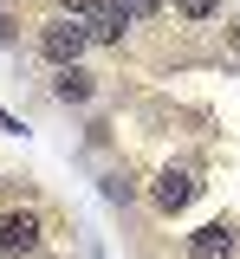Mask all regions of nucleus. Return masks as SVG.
Segmentation results:
<instances>
[{
	"label": "nucleus",
	"mask_w": 240,
	"mask_h": 259,
	"mask_svg": "<svg viewBox=\"0 0 240 259\" xmlns=\"http://www.w3.org/2000/svg\"><path fill=\"white\" fill-rule=\"evenodd\" d=\"M130 194H137V182H130V175H104V201H117V207H124Z\"/></svg>",
	"instance_id": "nucleus-8"
},
{
	"label": "nucleus",
	"mask_w": 240,
	"mask_h": 259,
	"mask_svg": "<svg viewBox=\"0 0 240 259\" xmlns=\"http://www.w3.org/2000/svg\"><path fill=\"white\" fill-rule=\"evenodd\" d=\"M227 52H234V59H240V20H234V26H227Z\"/></svg>",
	"instance_id": "nucleus-11"
},
{
	"label": "nucleus",
	"mask_w": 240,
	"mask_h": 259,
	"mask_svg": "<svg viewBox=\"0 0 240 259\" xmlns=\"http://www.w3.org/2000/svg\"><path fill=\"white\" fill-rule=\"evenodd\" d=\"M175 13H182V20H214L221 0H175Z\"/></svg>",
	"instance_id": "nucleus-7"
},
{
	"label": "nucleus",
	"mask_w": 240,
	"mask_h": 259,
	"mask_svg": "<svg viewBox=\"0 0 240 259\" xmlns=\"http://www.w3.org/2000/svg\"><path fill=\"white\" fill-rule=\"evenodd\" d=\"M124 7H130V13H137V20H143V13H163L169 0H124Z\"/></svg>",
	"instance_id": "nucleus-10"
},
{
	"label": "nucleus",
	"mask_w": 240,
	"mask_h": 259,
	"mask_svg": "<svg viewBox=\"0 0 240 259\" xmlns=\"http://www.w3.org/2000/svg\"><path fill=\"white\" fill-rule=\"evenodd\" d=\"M156 207H163V214H182V207H188V201H195V168H182V162H169V168H163V175H156Z\"/></svg>",
	"instance_id": "nucleus-3"
},
{
	"label": "nucleus",
	"mask_w": 240,
	"mask_h": 259,
	"mask_svg": "<svg viewBox=\"0 0 240 259\" xmlns=\"http://www.w3.org/2000/svg\"><path fill=\"white\" fill-rule=\"evenodd\" d=\"M52 91H59V104H91V91H98V84H91V71L65 65V71L52 78Z\"/></svg>",
	"instance_id": "nucleus-6"
},
{
	"label": "nucleus",
	"mask_w": 240,
	"mask_h": 259,
	"mask_svg": "<svg viewBox=\"0 0 240 259\" xmlns=\"http://www.w3.org/2000/svg\"><path fill=\"white\" fill-rule=\"evenodd\" d=\"M188 259H234V227L227 221H208L195 240H188Z\"/></svg>",
	"instance_id": "nucleus-5"
},
{
	"label": "nucleus",
	"mask_w": 240,
	"mask_h": 259,
	"mask_svg": "<svg viewBox=\"0 0 240 259\" xmlns=\"http://www.w3.org/2000/svg\"><path fill=\"white\" fill-rule=\"evenodd\" d=\"M59 7H65V13H78V20H91V13H98L104 0H59Z\"/></svg>",
	"instance_id": "nucleus-9"
},
{
	"label": "nucleus",
	"mask_w": 240,
	"mask_h": 259,
	"mask_svg": "<svg viewBox=\"0 0 240 259\" xmlns=\"http://www.w3.org/2000/svg\"><path fill=\"white\" fill-rule=\"evenodd\" d=\"M130 26H137V13H130L124 0H104L98 13L85 20V32H91V39H104V46H117V39H124V32H130Z\"/></svg>",
	"instance_id": "nucleus-4"
},
{
	"label": "nucleus",
	"mask_w": 240,
	"mask_h": 259,
	"mask_svg": "<svg viewBox=\"0 0 240 259\" xmlns=\"http://www.w3.org/2000/svg\"><path fill=\"white\" fill-rule=\"evenodd\" d=\"M85 46H91V32H85V20H78V13H59L52 26L39 32V52H46V59L59 65V71L85 59Z\"/></svg>",
	"instance_id": "nucleus-1"
},
{
	"label": "nucleus",
	"mask_w": 240,
	"mask_h": 259,
	"mask_svg": "<svg viewBox=\"0 0 240 259\" xmlns=\"http://www.w3.org/2000/svg\"><path fill=\"white\" fill-rule=\"evenodd\" d=\"M0 253H7V259H33L39 253V214H33V207L0 214Z\"/></svg>",
	"instance_id": "nucleus-2"
}]
</instances>
